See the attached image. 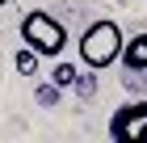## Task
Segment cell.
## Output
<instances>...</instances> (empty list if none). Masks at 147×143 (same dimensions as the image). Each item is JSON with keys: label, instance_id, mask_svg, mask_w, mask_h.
Here are the masks:
<instances>
[{"label": "cell", "instance_id": "cell-3", "mask_svg": "<svg viewBox=\"0 0 147 143\" xmlns=\"http://www.w3.org/2000/svg\"><path fill=\"white\" fill-rule=\"evenodd\" d=\"M113 143H147V101H126L109 114Z\"/></svg>", "mask_w": 147, "mask_h": 143}, {"label": "cell", "instance_id": "cell-7", "mask_svg": "<svg viewBox=\"0 0 147 143\" xmlns=\"http://www.w3.org/2000/svg\"><path fill=\"white\" fill-rule=\"evenodd\" d=\"M59 93H63V88H59L55 80H51V84H38V101H42V105H55V101H59Z\"/></svg>", "mask_w": 147, "mask_h": 143}, {"label": "cell", "instance_id": "cell-2", "mask_svg": "<svg viewBox=\"0 0 147 143\" xmlns=\"http://www.w3.org/2000/svg\"><path fill=\"white\" fill-rule=\"evenodd\" d=\"M21 42L30 51H38L42 59H59L63 55V46H67V30L59 17H51L46 9H34L21 17Z\"/></svg>", "mask_w": 147, "mask_h": 143}, {"label": "cell", "instance_id": "cell-5", "mask_svg": "<svg viewBox=\"0 0 147 143\" xmlns=\"http://www.w3.org/2000/svg\"><path fill=\"white\" fill-rule=\"evenodd\" d=\"M38 63H42V55H38V51H30V46L21 42V51L13 55V67H17L21 76H34V72H38Z\"/></svg>", "mask_w": 147, "mask_h": 143}, {"label": "cell", "instance_id": "cell-1", "mask_svg": "<svg viewBox=\"0 0 147 143\" xmlns=\"http://www.w3.org/2000/svg\"><path fill=\"white\" fill-rule=\"evenodd\" d=\"M122 25L113 21V17H101V21H92L88 30L80 34V42H76V55L80 63L88 67V72H101V67L118 63L122 59Z\"/></svg>", "mask_w": 147, "mask_h": 143}, {"label": "cell", "instance_id": "cell-8", "mask_svg": "<svg viewBox=\"0 0 147 143\" xmlns=\"http://www.w3.org/2000/svg\"><path fill=\"white\" fill-rule=\"evenodd\" d=\"M4 4H9V0H0V9H4Z\"/></svg>", "mask_w": 147, "mask_h": 143}, {"label": "cell", "instance_id": "cell-4", "mask_svg": "<svg viewBox=\"0 0 147 143\" xmlns=\"http://www.w3.org/2000/svg\"><path fill=\"white\" fill-rule=\"evenodd\" d=\"M118 63H122L126 72H135V76H139V72L147 76V30H139L135 38L122 42V59H118Z\"/></svg>", "mask_w": 147, "mask_h": 143}, {"label": "cell", "instance_id": "cell-6", "mask_svg": "<svg viewBox=\"0 0 147 143\" xmlns=\"http://www.w3.org/2000/svg\"><path fill=\"white\" fill-rule=\"evenodd\" d=\"M51 80H55V84L59 88H71V84H76V63H55V76H51Z\"/></svg>", "mask_w": 147, "mask_h": 143}]
</instances>
